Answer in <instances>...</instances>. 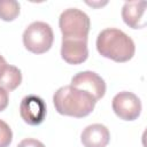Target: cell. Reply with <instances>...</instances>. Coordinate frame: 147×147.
<instances>
[{
	"mask_svg": "<svg viewBox=\"0 0 147 147\" xmlns=\"http://www.w3.org/2000/svg\"><path fill=\"white\" fill-rule=\"evenodd\" d=\"M20 15V3L15 0H0V18L6 22L14 21Z\"/></svg>",
	"mask_w": 147,
	"mask_h": 147,
	"instance_id": "obj_12",
	"label": "cell"
},
{
	"mask_svg": "<svg viewBox=\"0 0 147 147\" xmlns=\"http://www.w3.org/2000/svg\"><path fill=\"white\" fill-rule=\"evenodd\" d=\"M17 147H45V145L37 140V139H33V138H26V139H23L18 145Z\"/></svg>",
	"mask_w": 147,
	"mask_h": 147,
	"instance_id": "obj_14",
	"label": "cell"
},
{
	"mask_svg": "<svg viewBox=\"0 0 147 147\" xmlns=\"http://www.w3.org/2000/svg\"><path fill=\"white\" fill-rule=\"evenodd\" d=\"M109 140V130L103 124L99 123L86 126L80 134V141L84 147H106Z\"/></svg>",
	"mask_w": 147,
	"mask_h": 147,
	"instance_id": "obj_9",
	"label": "cell"
},
{
	"mask_svg": "<svg viewBox=\"0 0 147 147\" xmlns=\"http://www.w3.org/2000/svg\"><path fill=\"white\" fill-rule=\"evenodd\" d=\"M8 102H9V94H8V92L5 88L0 87V111L5 110L7 108Z\"/></svg>",
	"mask_w": 147,
	"mask_h": 147,
	"instance_id": "obj_15",
	"label": "cell"
},
{
	"mask_svg": "<svg viewBox=\"0 0 147 147\" xmlns=\"http://www.w3.org/2000/svg\"><path fill=\"white\" fill-rule=\"evenodd\" d=\"M53 103L59 114L82 118L94 110L96 100L85 91L65 85L54 93Z\"/></svg>",
	"mask_w": 147,
	"mask_h": 147,
	"instance_id": "obj_1",
	"label": "cell"
},
{
	"mask_svg": "<svg viewBox=\"0 0 147 147\" xmlns=\"http://www.w3.org/2000/svg\"><path fill=\"white\" fill-rule=\"evenodd\" d=\"M13 141V132L10 126L0 119V147H8Z\"/></svg>",
	"mask_w": 147,
	"mask_h": 147,
	"instance_id": "obj_13",
	"label": "cell"
},
{
	"mask_svg": "<svg viewBox=\"0 0 147 147\" xmlns=\"http://www.w3.org/2000/svg\"><path fill=\"white\" fill-rule=\"evenodd\" d=\"M54 41V33L46 22H32L23 32V45L33 54H42L49 51Z\"/></svg>",
	"mask_w": 147,
	"mask_h": 147,
	"instance_id": "obj_4",
	"label": "cell"
},
{
	"mask_svg": "<svg viewBox=\"0 0 147 147\" xmlns=\"http://www.w3.org/2000/svg\"><path fill=\"white\" fill-rule=\"evenodd\" d=\"M61 56L69 64H80L88 57L87 39H63Z\"/></svg>",
	"mask_w": 147,
	"mask_h": 147,
	"instance_id": "obj_8",
	"label": "cell"
},
{
	"mask_svg": "<svg viewBox=\"0 0 147 147\" xmlns=\"http://www.w3.org/2000/svg\"><path fill=\"white\" fill-rule=\"evenodd\" d=\"M22 83V74L15 65L7 64L3 71L0 74V87L5 88L7 92L14 91Z\"/></svg>",
	"mask_w": 147,
	"mask_h": 147,
	"instance_id": "obj_11",
	"label": "cell"
},
{
	"mask_svg": "<svg viewBox=\"0 0 147 147\" xmlns=\"http://www.w3.org/2000/svg\"><path fill=\"white\" fill-rule=\"evenodd\" d=\"M7 67V62L5 60V57L2 55H0V74L3 71V69Z\"/></svg>",
	"mask_w": 147,
	"mask_h": 147,
	"instance_id": "obj_16",
	"label": "cell"
},
{
	"mask_svg": "<svg viewBox=\"0 0 147 147\" xmlns=\"http://www.w3.org/2000/svg\"><path fill=\"white\" fill-rule=\"evenodd\" d=\"M96 49L103 57L123 63L133 57L136 46L133 40L122 30L107 28L98 34Z\"/></svg>",
	"mask_w": 147,
	"mask_h": 147,
	"instance_id": "obj_2",
	"label": "cell"
},
{
	"mask_svg": "<svg viewBox=\"0 0 147 147\" xmlns=\"http://www.w3.org/2000/svg\"><path fill=\"white\" fill-rule=\"evenodd\" d=\"M111 107L116 116L124 121H134L140 116L141 101L132 92L123 91L113 98Z\"/></svg>",
	"mask_w": 147,
	"mask_h": 147,
	"instance_id": "obj_5",
	"label": "cell"
},
{
	"mask_svg": "<svg viewBox=\"0 0 147 147\" xmlns=\"http://www.w3.org/2000/svg\"><path fill=\"white\" fill-rule=\"evenodd\" d=\"M88 6H92V7H101V6H105V5H107V1H105V2H86Z\"/></svg>",
	"mask_w": 147,
	"mask_h": 147,
	"instance_id": "obj_17",
	"label": "cell"
},
{
	"mask_svg": "<svg viewBox=\"0 0 147 147\" xmlns=\"http://www.w3.org/2000/svg\"><path fill=\"white\" fill-rule=\"evenodd\" d=\"M146 1H127L122 8V18L124 23L132 29L145 26L144 15L146 11Z\"/></svg>",
	"mask_w": 147,
	"mask_h": 147,
	"instance_id": "obj_10",
	"label": "cell"
},
{
	"mask_svg": "<svg viewBox=\"0 0 147 147\" xmlns=\"http://www.w3.org/2000/svg\"><path fill=\"white\" fill-rule=\"evenodd\" d=\"M71 86L91 94L98 102L106 93V83L101 76L93 71H82L71 78Z\"/></svg>",
	"mask_w": 147,
	"mask_h": 147,
	"instance_id": "obj_7",
	"label": "cell"
},
{
	"mask_svg": "<svg viewBox=\"0 0 147 147\" xmlns=\"http://www.w3.org/2000/svg\"><path fill=\"white\" fill-rule=\"evenodd\" d=\"M59 26L63 39H87L91 21L83 10L69 8L61 13Z\"/></svg>",
	"mask_w": 147,
	"mask_h": 147,
	"instance_id": "obj_3",
	"label": "cell"
},
{
	"mask_svg": "<svg viewBox=\"0 0 147 147\" xmlns=\"http://www.w3.org/2000/svg\"><path fill=\"white\" fill-rule=\"evenodd\" d=\"M46 111L47 109L45 101L34 94L24 96L20 103V115L22 119L32 126L39 125L44 122Z\"/></svg>",
	"mask_w": 147,
	"mask_h": 147,
	"instance_id": "obj_6",
	"label": "cell"
}]
</instances>
